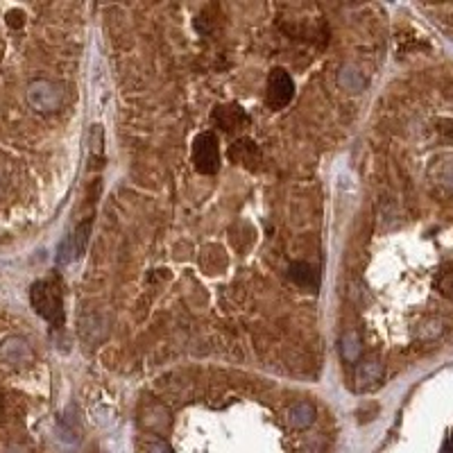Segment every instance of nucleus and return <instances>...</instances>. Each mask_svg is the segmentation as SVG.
<instances>
[{
	"label": "nucleus",
	"instance_id": "obj_1",
	"mask_svg": "<svg viewBox=\"0 0 453 453\" xmlns=\"http://www.w3.org/2000/svg\"><path fill=\"white\" fill-rule=\"evenodd\" d=\"M30 302L41 318L50 322L53 327H62L64 324V302H62V290L55 281H37L30 290Z\"/></svg>",
	"mask_w": 453,
	"mask_h": 453
},
{
	"label": "nucleus",
	"instance_id": "obj_2",
	"mask_svg": "<svg viewBox=\"0 0 453 453\" xmlns=\"http://www.w3.org/2000/svg\"><path fill=\"white\" fill-rule=\"evenodd\" d=\"M193 166L202 175H216L220 170V145L213 132H202L193 141Z\"/></svg>",
	"mask_w": 453,
	"mask_h": 453
},
{
	"label": "nucleus",
	"instance_id": "obj_3",
	"mask_svg": "<svg viewBox=\"0 0 453 453\" xmlns=\"http://www.w3.org/2000/svg\"><path fill=\"white\" fill-rule=\"evenodd\" d=\"M295 96V82L288 75L284 68H275L268 78V93H266V102L270 109H284L290 105V100Z\"/></svg>",
	"mask_w": 453,
	"mask_h": 453
},
{
	"label": "nucleus",
	"instance_id": "obj_4",
	"mask_svg": "<svg viewBox=\"0 0 453 453\" xmlns=\"http://www.w3.org/2000/svg\"><path fill=\"white\" fill-rule=\"evenodd\" d=\"M28 98L39 111H55L62 107L64 102V91L57 87L55 82H46V80H37L30 84Z\"/></svg>",
	"mask_w": 453,
	"mask_h": 453
},
{
	"label": "nucleus",
	"instance_id": "obj_5",
	"mask_svg": "<svg viewBox=\"0 0 453 453\" xmlns=\"http://www.w3.org/2000/svg\"><path fill=\"white\" fill-rule=\"evenodd\" d=\"M229 159L238 166L254 170L261 164V148L252 139H238L232 148H229Z\"/></svg>",
	"mask_w": 453,
	"mask_h": 453
},
{
	"label": "nucleus",
	"instance_id": "obj_6",
	"mask_svg": "<svg viewBox=\"0 0 453 453\" xmlns=\"http://www.w3.org/2000/svg\"><path fill=\"white\" fill-rule=\"evenodd\" d=\"M383 379V363L367 358V361L358 363L356 374H354V388L356 390H372L374 386H379V381Z\"/></svg>",
	"mask_w": 453,
	"mask_h": 453
},
{
	"label": "nucleus",
	"instance_id": "obj_7",
	"mask_svg": "<svg viewBox=\"0 0 453 453\" xmlns=\"http://www.w3.org/2000/svg\"><path fill=\"white\" fill-rule=\"evenodd\" d=\"M213 121H216V125L222 127L225 132H236V130H241V127H245L250 118H247L241 105H222L213 111Z\"/></svg>",
	"mask_w": 453,
	"mask_h": 453
},
{
	"label": "nucleus",
	"instance_id": "obj_8",
	"mask_svg": "<svg viewBox=\"0 0 453 453\" xmlns=\"http://www.w3.org/2000/svg\"><path fill=\"white\" fill-rule=\"evenodd\" d=\"M288 277H290V281H293L295 286L309 290V293H318V288H320V272L315 270L313 266H309V263H304V261L290 263Z\"/></svg>",
	"mask_w": 453,
	"mask_h": 453
},
{
	"label": "nucleus",
	"instance_id": "obj_9",
	"mask_svg": "<svg viewBox=\"0 0 453 453\" xmlns=\"http://www.w3.org/2000/svg\"><path fill=\"white\" fill-rule=\"evenodd\" d=\"M318 417V410L311 404V401H299L293 408L288 410V420L295 429H309Z\"/></svg>",
	"mask_w": 453,
	"mask_h": 453
},
{
	"label": "nucleus",
	"instance_id": "obj_10",
	"mask_svg": "<svg viewBox=\"0 0 453 453\" xmlns=\"http://www.w3.org/2000/svg\"><path fill=\"white\" fill-rule=\"evenodd\" d=\"M340 352H343L345 361L354 363L361 356V338H358L356 331H347L343 340H340Z\"/></svg>",
	"mask_w": 453,
	"mask_h": 453
},
{
	"label": "nucleus",
	"instance_id": "obj_11",
	"mask_svg": "<svg viewBox=\"0 0 453 453\" xmlns=\"http://www.w3.org/2000/svg\"><path fill=\"white\" fill-rule=\"evenodd\" d=\"M438 288H440L442 295L453 299V272H444V275L438 279Z\"/></svg>",
	"mask_w": 453,
	"mask_h": 453
},
{
	"label": "nucleus",
	"instance_id": "obj_12",
	"mask_svg": "<svg viewBox=\"0 0 453 453\" xmlns=\"http://www.w3.org/2000/svg\"><path fill=\"white\" fill-rule=\"evenodd\" d=\"M148 453H173V449H170V444L164 442V440H157V442H152V447Z\"/></svg>",
	"mask_w": 453,
	"mask_h": 453
},
{
	"label": "nucleus",
	"instance_id": "obj_13",
	"mask_svg": "<svg viewBox=\"0 0 453 453\" xmlns=\"http://www.w3.org/2000/svg\"><path fill=\"white\" fill-rule=\"evenodd\" d=\"M444 453H453V438L449 440V444H447V449H444Z\"/></svg>",
	"mask_w": 453,
	"mask_h": 453
}]
</instances>
